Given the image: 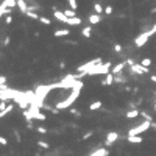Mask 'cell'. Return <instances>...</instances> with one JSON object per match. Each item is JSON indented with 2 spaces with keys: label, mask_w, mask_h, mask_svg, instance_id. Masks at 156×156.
Segmentation results:
<instances>
[{
  "label": "cell",
  "mask_w": 156,
  "mask_h": 156,
  "mask_svg": "<svg viewBox=\"0 0 156 156\" xmlns=\"http://www.w3.org/2000/svg\"><path fill=\"white\" fill-rule=\"evenodd\" d=\"M5 22H6V25H9V24H11V22H13V17H11V16H8V17H6V19H5Z\"/></svg>",
  "instance_id": "8d00e7d4"
},
{
  "label": "cell",
  "mask_w": 156,
  "mask_h": 156,
  "mask_svg": "<svg viewBox=\"0 0 156 156\" xmlns=\"http://www.w3.org/2000/svg\"><path fill=\"white\" fill-rule=\"evenodd\" d=\"M102 108V102L100 100H97V102H92L91 105H89V109L91 111H97V109H100Z\"/></svg>",
  "instance_id": "d6986e66"
},
{
  "label": "cell",
  "mask_w": 156,
  "mask_h": 156,
  "mask_svg": "<svg viewBox=\"0 0 156 156\" xmlns=\"http://www.w3.org/2000/svg\"><path fill=\"white\" fill-rule=\"evenodd\" d=\"M153 35H156V25H153L148 31L141 33V35H139V36L134 39V46H136V47H142V46H145L147 41H148V39L152 38Z\"/></svg>",
  "instance_id": "7a4b0ae2"
},
{
  "label": "cell",
  "mask_w": 156,
  "mask_h": 156,
  "mask_svg": "<svg viewBox=\"0 0 156 156\" xmlns=\"http://www.w3.org/2000/svg\"><path fill=\"white\" fill-rule=\"evenodd\" d=\"M0 144H2V145H6V144H8V141H6V139H5V137L2 136V137H0Z\"/></svg>",
  "instance_id": "d590c367"
},
{
  "label": "cell",
  "mask_w": 156,
  "mask_h": 156,
  "mask_svg": "<svg viewBox=\"0 0 156 156\" xmlns=\"http://www.w3.org/2000/svg\"><path fill=\"white\" fill-rule=\"evenodd\" d=\"M114 78H116V75L109 72V74L105 77V80H102V84H103V86H111L113 83H116V81H114Z\"/></svg>",
  "instance_id": "30bf717a"
},
{
  "label": "cell",
  "mask_w": 156,
  "mask_h": 156,
  "mask_svg": "<svg viewBox=\"0 0 156 156\" xmlns=\"http://www.w3.org/2000/svg\"><path fill=\"white\" fill-rule=\"evenodd\" d=\"M53 35L56 36V38H64V36H69L70 31H69L67 28H61V30H56V31L53 33Z\"/></svg>",
  "instance_id": "9a60e30c"
},
{
  "label": "cell",
  "mask_w": 156,
  "mask_h": 156,
  "mask_svg": "<svg viewBox=\"0 0 156 156\" xmlns=\"http://www.w3.org/2000/svg\"><path fill=\"white\" fill-rule=\"evenodd\" d=\"M119 139V133L117 131H109L108 134H106V141H105V144H106V147L109 145H113V144Z\"/></svg>",
  "instance_id": "ba28073f"
},
{
  "label": "cell",
  "mask_w": 156,
  "mask_h": 156,
  "mask_svg": "<svg viewBox=\"0 0 156 156\" xmlns=\"http://www.w3.org/2000/svg\"><path fill=\"white\" fill-rule=\"evenodd\" d=\"M36 130H38V133H39V134H46V133H47V130H46L44 126H38Z\"/></svg>",
  "instance_id": "836d02e7"
},
{
  "label": "cell",
  "mask_w": 156,
  "mask_h": 156,
  "mask_svg": "<svg viewBox=\"0 0 156 156\" xmlns=\"http://www.w3.org/2000/svg\"><path fill=\"white\" fill-rule=\"evenodd\" d=\"M64 14L67 16V17H77L75 9H66V11H64Z\"/></svg>",
  "instance_id": "484cf974"
},
{
  "label": "cell",
  "mask_w": 156,
  "mask_h": 156,
  "mask_svg": "<svg viewBox=\"0 0 156 156\" xmlns=\"http://www.w3.org/2000/svg\"><path fill=\"white\" fill-rule=\"evenodd\" d=\"M41 108L39 106H36V105H30V113H31V116H33V119H36V120H46L47 119V116L46 114H42L41 111H39Z\"/></svg>",
  "instance_id": "8992f818"
},
{
  "label": "cell",
  "mask_w": 156,
  "mask_h": 156,
  "mask_svg": "<svg viewBox=\"0 0 156 156\" xmlns=\"http://www.w3.org/2000/svg\"><path fill=\"white\" fill-rule=\"evenodd\" d=\"M17 6H19V9H20L24 14H27V11L30 9V6L25 3V0H17Z\"/></svg>",
  "instance_id": "5bb4252c"
},
{
  "label": "cell",
  "mask_w": 156,
  "mask_h": 156,
  "mask_svg": "<svg viewBox=\"0 0 156 156\" xmlns=\"http://www.w3.org/2000/svg\"><path fill=\"white\" fill-rule=\"evenodd\" d=\"M8 13H11V8H6V6H2V8H0V14H2V16L8 14Z\"/></svg>",
  "instance_id": "f1b7e54d"
},
{
  "label": "cell",
  "mask_w": 156,
  "mask_h": 156,
  "mask_svg": "<svg viewBox=\"0 0 156 156\" xmlns=\"http://www.w3.org/2000/svg\"><path fill=\"white\" fill-rule=\"evenodd\" d=\"M91 31H92V30H91V27H86V28H83V30H81V35L89 39V38L92 36V33H91Z\"/></svg>",
  "instance_id": "ffe728a7"
},
{
  "label": "cell",
  "mask_w": 156,
  "mask_h": 156,
  "mask_svg": "<svg viewBox=\"0 0 156 156\" xmlns=\"http://www.w3.org/2000/svg\"><path fill=\"white\" fill-rule=\"evenodd\" d=\"M80 89L81 87H75V89H72L70 91V94H69V97H66L63 102H59L56 106H58V109H66V108H69V106H72L74 105V102L78 98V94H80Z\"/></svg>",
  "instance_id": "6da1fadb"
},
{
  "label": "cell",
  "mask_w": 156,
  "mask_h": 156,
  "mask_svg": "<svg viewBox=\"0 0 156 156\" xmlns=\"http://www.w3.org/2000/svg\"><path fill=\"white\" fill-rule=\"evenodd\" d=\"M108 155H109V152L106 148H97V150H94L89 156H108Z\"/></svg>",
  "instance_id": "7c38bea8"
},
{
  "label": "cell",
  "mask_w": 156,
  "mask_h": 156,
  "mask_svg": "<svg viewBox=\"0 0 156 156\" xmlns=\"http://www.w3.org/2000/svg\"><path fill=\"white\" fill-rule=\"evenodd\" d=\"M92 136V131H89V133H86L84 136H83V139H87V137H91Z\"/></svg>",
  "instance_id": "f35d334b"
},
{
  "label": "cell",
  "mask_w": 156,
  "mask_h": 156,
  "mask_svg": "<svg viewBox=\"0 0 156 156\" xmlns=\"http://www.w3.org/2000/svg\"><path fill=\"white\" fill-rule=\"evenodd\" d=\"M109 67L111 63H105V64H97L95 67H92L91 70L86 72V75H108L109 74Z\"/></svg>",
  "instance_id": "3957f363"
},
{
  "label": "cell",
  "mask_w": 156,
  "mask_h": 156,
  "mask_svg": "<svg viewBox=\"0 0 156 156\" xmlns=\"http://www.w3.org/2000/svg\"><path fill=\"white\" fill-rule=\"evenodd\" d=\"M97 64H102V59L97 58V59H92V61H87L86 64H81V66H78L77 70L80 72V74H86L87 70H91L92 67H95Z\"/></svg>",
  "instance_id": "5b68a950"
},
{
  "label": "cell",
  "mask_w": 156,
  "mask_h": 156,
  "mask_svg": "<svg viewBox=\"0 0 156 156\" xmlns=\"http://www.w3.org/2000/svg\"><path fill=\"white\" fill-rule=\"evenodd\" d=\"M128 142L130 144H141L142 136H128Z\"/></svg>",
  "instance_id": "ac0fdd59"
},
{
  "label": "cell",
  "mask_w": 156,
  "mask_h": 156,
  "mask_svg": "<svg viewBox=\"0 0 156 156\" xmlns=\"http://www.w3.org/2000/svg\"><path fill=\"white\" fill-rule=\"evenodd\" d=\"M125 116H126V119H136V117L141 116V113H139L137 109H130Z\"/></svg>",
  "instance_id": "2e32d148"
},
{
  "label": "cell",
  "mask_w": 156,
  "mask_h": 156,
  "mask_svg": "<svg viewBox=\"0 0 156 156\" xmlns=\"http://www.w3.org/2000/svg\"><path fill=\"white\" fill-rule=\"evenodd\" d=\"M114 52H117V53L122 52V46H120V44H116V46H114Z\"/></svg>",
  "instance_id": "e575fe53"
},
{
  "label": "cell",
  "mask_w": 156,
  "mask_h": 156,
  "mask_svg": "<svg viewBox=\"0 0 156 156\" xmlns=\"http://www.w3.org/2000/svg\"><path fill=\"white\" fill-rule=\"evenodd\" d=\"M114 81H116V83H125V78L122 77V74H119V75H116Z\"/></svg>",
  "instance_id": "f546056e"
},
{
  "label": "cell",
  "mask_w": 156,
  "mask_h": 156,
  "mask_svg": "<svg viewBox=\"0 0 156 156\" xmlns=\"http://www.w3.org/2000/svg\"><path fill=\"white\" fill-rule=\"evenodd\" d=\"M2 6H6V8H14V6H17V0H3Z\"/></svg>",
  "instance_id": "e0dca14e"
},
{
  "label": "cell",
  "mask_w": 156,
  "mask_h": 156,
  "mask_svg": "<svg viewBox=\"0 0 156 156\" xmlns=\"http://www.w3.org/2000/svg\"><path fill=\"white\" fill-rule=\"evenodd\" d=\"M155 111H156V103H155Z\"/></svg>",
  "instance_id": "b9f144b4"
},
{
  "label": "cell",
  "mask_w": 156,
  "mask_h": 156,
  "mask_svg": "<svg viewBox=\"0 0 156 156\" xmlns=\"http://www.w3.org/2000/svg\"><path fill=\"white\" fill-rule=\"evenodd\" d=\"M105 14H106V16H109V14H113V6H109V5H108V6H106V8H105Z\"/></svg>",
  "instance_id": "d6a6232c"
},
{
  "label": "cell",
  "mask_w": 156,
  "mask_h": 156,
  "mask_svg": "<svg viewBox=\"0 0 156 156\" xmlns=\"http://www.w3.org/2000/svg\"><path fill=\"white\" fill-rule=\"evenodd\" d=\"M130 70H131V74H136V75H144V74H150V69L148 67H144L142 64H133L130 66Z\"/></svg>",
  "instance_id": "52a82bcc"
},
{
  "label": "cell",
  "mask_w": 156,
  "mask_h": 156,
  "mask_svg": "<svg viewBox=\"0 0 156 156\" xmlns=\"http://www.w3.org/2000/svg\"><path fill=\"white\" fill-rule=\"evenodd\" d=\"M141 116H142V117H144V119H145V120H148V122H153V117L150 116V114L147 113V111H141Z\"/></svg>",
  "instance_id": "d4e9b609"
},
{
  "label": "cell",
  "mask_w": 156,
  "mask_h": 156,
  "mask_svg": "<svg viewBox=\"0 0 156 156\" xmlns=\"http://www.w3.org/2000/svg\"><path fill=\"white\" fill-rule=\"evenodd\" d=\"M141 64L144 66V67H148V66H152V59H150V58H144Z\"/></svg>",
  "instance_id": "4316f807"
},
{
  "label": "cell",
  "mask_w": 156,
  "mask_h": 156,
  "mask_svg": "<svg viewBox=\"0 0 156 156\" xmlns=\"http://www.w3.org/2000/svg\"><path fill=\"white\" fill-rule=\"evenodd\" d=\"M39 22H42V24H46V25H52V20H50L48 17H39Z\"/></svg>",
  "instance_id": "83f0119b"
},
{
  "label": "cell",
  "mask_w": 156,
  "mask_h": 156,
  "mask_svg": "<svg viewBox=\"0 0 156 156\" xmlns=\"http://www.w3.org/2000/svg\"><path fill=\"white\" fill-rule=\"evenodd\" d=\"M38 145L41 147V148H46V150H47V148H50V145H48L47 142H44V141H39V142H38Z\"/></svg>",
  "instance_id": "4dcf8cb0"
},
{
  "label": "cell",
  "mask_w": 156,
  "mask_h": 156,
  "mask_svg": "<svg viewBox=\"0 0 156 156\" xmlns=\"http://www.w3.org/2000/svg\"><path fill=\"white\" fill-rule=\"evenodd\" d=\"M13 109H14V106H13V105H8V106H6V109H3L2 113H0V117H2V119H3V117L6 116L8 113H11V111H13Z\"/></svg>",
  "instance_id": "44dd1931"
},
{
  "label": "cell",
  "mask_w": 156,
  "mask_h": 156,
  "mask_svg": "<svg viewBox=\"0 0 156 156\" xmlns=\"http://www.w3.org/2000/svg\"><path fill=\"white\" fill-rule=\"evenodd\" d=\"M67 2H69V5H70V8H72V9H77V8H78L77 0H67Z\"/></svg>",
  "instance_id": "1f68e13d"
},
{
  "label": "cell",
  "mask_w": 156,
  "mask_h": 156,
  "mask_svg": "<svg viewBox=\"0 0 156 156\" xmlns=\"http://www.w3.org/2000/svg\"><path fill=\"white\" fill-rule=\"evenodd\" d=\"M80 24H81V19L80 17H70L67 25H80Z\"/></svg>",
  "instance_id": "7402d4cb"
},
{
  "label": "cell",
  "mask_w": 156,
  "mask_h": 156,
  "mask_svg": "<svg viewBox=\"0 0 156 156\" xmlns=\"http://www.w3.org/2000/svg\"><path fill=\"white\" fill-rule=\"evenodd\" d=\"M152 124L153 122H148V120H144L142 124H139L137 126L131 128L130 131H128V136H141L142 133H145L148 128H152Z\"/></svg>",
  "instance_id": "277c9868"
},
{
  "label": "cell",
  "mask_w": 156,
  "mask_h": 156,
  "mask_svg": "<svg viewBox=\"0 0 156 156\" xmlns=\"http://www.w3.org/2000/svg\"><path fill=\"white\" fill-rule=\"evenodd\" d=\"M94 9H95V14H102V13H105V9L102 8V5H100V3H95V5H94Z\"/></svg>",
  "instance_id": "603a6c76"
},
{
  "label": "cell",
  "mask_w": 156,
  "mask_h": 156,
  "mask_svg": "<svg viewBox=\"0 0 156 156\" xmlns=\"http://www.w3.org/2000/svg\"><path fill=\"white\" fill-rule=\"evenodd\" d=\"M98 22H102V16L100 14H91L89 16V24L91 25H95V24H98Z\"/></svg>",
  "instance_id": "4fadbf2b"
},
{
  "label": "cell",
  "mask_w": 156,
  "mask_h": 156,
  "mask_svg": "<svg viewBox=\"0 0 156 156\" xmlns=\"http://www.w3.org/2000/svg\"><path fill=\"white\" fill-rule=\"evenodd\" d=\"M152 128H155V130H156V122H153V124H152Z\"/></svg>",
  "instance_id": "60d3db41"
},
{
  "label": "cell",
  "mask_w": 156,
  "mask_h": 156,
  "mask_svg": "<svg viewBox=\"0 0 156 156\" xmlns=\"http://www.w3.org/2000/svg\"><path fill=\"white\" fill-rule=\"evenodd\" d=\"M9 41H11V39L6 36V38H5V41H3V46H8V44H9Z\"/></svg>",
  "instance_id": "74e56055"
},
{
  "label": "cell",
  "mask_w": 156,
  "mask_h": 156,
  "mask_svg": "<svg viewBox=\"0 0 156 156\" xmlns=\"http://www.w3.org/2000/svg\"><path fill=\"white\" fill-rule=\"evenodd\" d=\"M27 16H28L30 19H35V20L38 19V20H39V16L35 13V11H31V9H28V11H27Z\"/></svg>",
  "instance_id": "cb8c5ba5"
},
{
  "label": "cell",
  "mask_w": 156,
  "mask_h": 156,
  "mask_svg": "<svg viewBox=\"0 0 156 156\" xmlns=\"http://www.w3.org/2000/svg\"><path fill=\"white\" fill-rule=\"evenodd\" d=\"M150 80H152V81H155V83H156V75H152V77H150Z\"/></svg>",
  "instance_id": "ab89813d"
},
{
  "label": "cell",
  "mask_w": 156,
  "mask_h": 156,
  "mask_svg": "<svg viewBox=\"0 0 156 156\" xmlns=\"http://www.w3.org/2000/svg\"><path fill=\"white\" fill-rule=\"evenodd\" d=\"M55 19H58L59 22H63V24H69L70 17H67V16L64 14V11H56L55 9Z\"/></svg>",
  "instance_id": "9c48e42d"
},
{
  "label": "cell",
  "mask_w": 156,
  "mask_h": 156,
  "mask_svg": "<svg viewBox=\"0 0 156 156\" xmlns=\"http://www.w3.org/2000/svg\"><path fill=\"white\" fill-rule=\"evenodd\" d=\"M126 66V63H120V64H117V66H114L113 69H111V74H114V75H119V74H122V70H124V67Z\"/></svg>",
  "instance_id": "8fae6325"
}]
</instances>
